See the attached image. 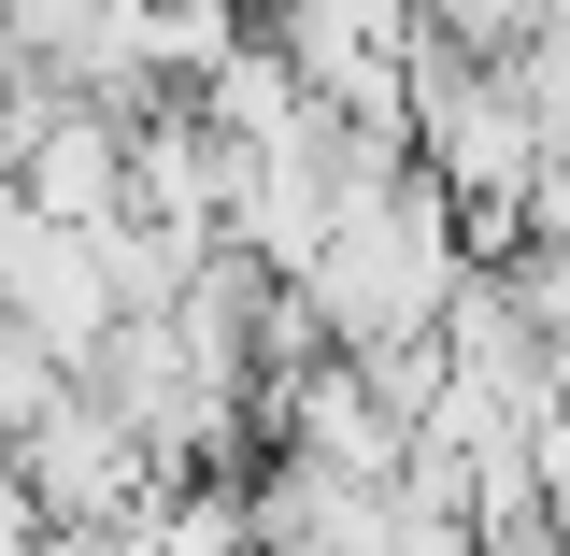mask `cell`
Masks as SVG:
<instances>
[{"label": "cell", "mask_w": 570, "mask_h": 556, "mask_svg": "<svg viewBox=\"0 0 570 556\" xmlns=\"http://www.w3.org/2000/svg\"><path fill=\"white\" fill-rule=\"evenodd\" d=\"M43 115H58V86H43V71H14V58H0V186L29 172V143H43Z\"/></svg>", "instance_id": "cell-9"}, {"label": "cell", "mask_w": 570, "mask_h": 556, "mask_svg": "<svg viewBox=\"0 0 570 556\" xmlns=\"http://www.w3.org/2000/svg\"><path fill=\"white\" fill-rule=\"evenodd\" d=\"M14 186H29V214H58V228H129L142 214V129L100 115V100H58Z\"/></svg>", "instance_id": "cell-5"}, {"label": "cell", "mask_w": 570, "mask_h": 556, "mask_svg": "<svg viewBox=\"0 0 570 556\" xmlns=\"http://www.w3.org/2000/svg\"><path fill=\"white\" fill-rule=\"evenodd\" d=\"M129 543L142 556H257V486H243V471H171Z\"/></svg>", "instance_id": "cell-7"}, {"label": "cell", "mask_w": 570, "mask_h": 556, "mask_svg": "<svg viewBox=\"0 0 570 556\" xmlns=\"http://www.w3.org/2000/svg\"><path fill=\"white\" fill-rule=\"evenodd\" d=\"M14 457H29V499H43V528H115V543H129L142 514H157V486H171V457H157V442H142V428L100 400V386H71V400L29 428Z\"/></svg>", "instance_id": "cell-2"}, {"label": "cell", "mask_w": 570, "mask_h": 556, "mask_svg": "<svg viewBox=\"0 0 570 556\" xmlns=\"http://www.w3.org/2000/svg\"><path fill=\"white\" fill-rule=\"evenodd\" d=\"M485 272L471 257V214H456V186L428 172V157H400V172H371L343 201V243L314 257V329L343 357H385V343H442V314H456V285Z\"/></svg>", "instance_id": "cell-1"}, {"label": "cell", "mask_w": 570, "mask_h": 556, "mask_svg": "<svg viewBox=\"0 0 570 556\" xmlns=\"http://www.w3.org/2000/svg\"><path fill=\"white\" fill-rule=\"evenodd\" d=\"M272 457H314V471H356V486H400L414 471V414L385 400V371L371 357H299V371H272Z\"/></svg>", "instance_id": "cell-3"}, {"label": "cell", "mask_w": 570, "mask_h": 556, "mask_svg": "<svg viewBox=\"0 0 570 556\" xmlns=\"http://www.w3.org/2000/svg\"><path fill=\"white\" fill-rule=\"evenodd\" d=\"M485 556H570V528H485Z\"/></svg>", "instance_id": "cell-12"}, {"label": "cell", "mask_w": 570, "mask_h": 556, "mask_svg": "<svg viewBox=\"0 0 570 556\" xmlns=\"http://www.w3.org/2000/svg\"><path fill=\"white\" fill-rule=\"evenodd\" d=\"M400 499H414V486H400ZM400 556H485V528H471V514H428V499H414V514H400Z\"/></svg>", "instance_id": "cell-10"}, {"label": "cell", "mask_w": 570, "mask_h": 556, "mask_svg": "<svg viewBox=\"0 0 570 556\" xmlns=\"http://www.w3.org/2000/svg\"><path fill=\"white\" fill-rule=\"evenodd\" d=\"M400 486H356V471H314V457H272L257 471V556H400Z\"/></svg>", "instance_id": "cell-6"}, {"label": "cell", "mask_w": 570, "mask_h": 556, "mask_svg": "<svg viewBox=\"0 0 570 556\" xmlns=\"http://www.w3.org/2000/svg\"><path fill=\"white\" fill-rule=\"evenodd\" d=\"M0 329L14 343L71 357V371H100L115 357V329H129V285H115V228H29L14 243V272H0Z\"/></svg>", "instance_id": "cell-4"}, {"label": "cell", "mask_w": 570, "mask_h": 556, "mask_svg": "<svg viewBox=\"0 0 570 556\" xmlns=\"http://www.w3.org/2000/svg\"><path fill=\"white\" fill-rule=\"evenodd\" d=\"M528 243H557V257H570V157L542 172V201H528Z\"/></svg>", "instance_id": "cell-11"}, {"label": "cell", "mask_w": 570, "mask_h": 556, "mask_svg": "<svg viewBox=\"0 0 570 556\" xmlns=\"http://www.w3.org/2000/svg\"><path fill=\"white\" fill-rule=\"evenodd\" d=\"M43 214H29V186H0V272H14V243H29Z\"/></svg>", "instance_id": "cell-13"}, {"label": "cell", "mask_w": 570, "mask_h": 556, "mask_svg": "<svg viewBox=\"0 0 570 556\" xmlns=\"http://www.w3.org/2000/svg\"><path fill=\"white\" fill-rule=\"evenodd\" d=\"M257 14H285V0H257Z\"/></svg>", "instance_id": "cell-14"}, {"label": "cell", "mask_w": 570, "mask_h": 556, "mask_svg": "<svg viewBox=\"0 0 570 556\" xmlns=\"http://www.w3.org/2000/svg\"><path fill=\"white\" fill-rule=\"evenodd\" d=\"M428 29H442V43H471V58H513V43L542 29V0H428Z\"/></svg>", "instance_id": "cell-8"}]
</instances>
